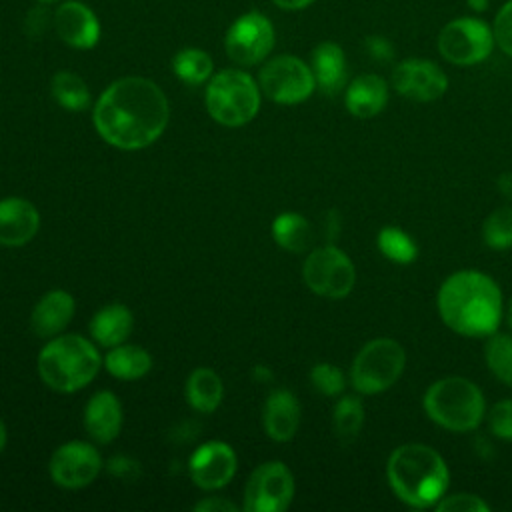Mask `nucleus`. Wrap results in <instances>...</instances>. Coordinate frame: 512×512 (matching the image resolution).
I'll use <instances>...</instances> for the list:
<instances>
[{"label": "nucleus", "instance_id": "nucleus-1", "mask_svg": "<svg viewBox=\"0 0 512 512\" xmlns=\"http://www.w3.org/2000/svg\"><path fill=\"white\" fill-rule=\"evenodd\" d=\"M92 120L100 138L110 146L142 150L166 130L170 106L158 84L142 76H126L100 94Z\"/></svg>", "mask_w": 512, "mask_h": 512}, {"label": "nucleus", "instance_id": "nucleus-2", "mask_svg": "<svg viewBox=\"0 0 512 512\" xmlns=\"http://www.w3.org/2000/svg\"><path fill=\"white\" fill-rule=\"evenodd\" d=\"M438 314L446 328L466 338H486L502 320L498 282L480 270H456L438 288Z\"/></svg>", "mask_w": 512, "mask_h": 512}, {"label": "nucleus", "instance_id": "nucleus-3", "mask_svg": "<svg viewBox=\"0 0 512 512\" xmlns=\"http://www.w3.org/2000/svg\"><path fill=\"white\" fill-rule=\"evenodd\" d=\"M386 478L398 500L410 508H434L446 494L450 470L440 452L422 442H406L392 450Z\"/></svg>", "mask_w": 512, "mask_h": 512}, {"label": "nucleus", "instance_id": "nucleus-4", "mask_svg": "<svg viewBox=\"0 0 512 512\" xmlns=\"http://www.w3.org/2000/svg\"><path fill=\"white\" fill-rule=\"evenodd\" d=\"M102 366L96 346L80 334L54 336L38 354V374L56 392H76L90 384Z\"/></svg>", "mask_w": 512, "mask_h": 512}, {"label": "nucleus", "instance_id": "nucleus-5", "mask_svg": "<svg viewBox=\"0 0 512 512\" xmlns=\"http://www.w3.org/2000/svg\"><path fill=\"white\" fill-rule=\"evenodd\" d=\"M426 416L450 432H472L486 416L482 390L464 376H444L432 382L422 398Z\"/></svg>", "mask_w": 512, "mask_h": 512}, {"label": "nucleus", "instance_id": "nucleus-6", "mask_svg": "<svg viewBox=\"0 0 512 512\" xmlns=\"http://www.w3.org/2000/svg\"><path fill=\"white\" fill-rule=\"evenodd\" d=\"M260 108V86L242 70L214 74L206 88V110L222 126L238 128L248 124Z\"/></svg>", "mask_w": 512, "mask_h": 512}, {"label": "nucleus", "instance_id": "nucleus-7", "mask_svg": "<svg viewBox=\"0 0 512 512\" xmlns=\"http://www.w3.org/2000/svg\"><path fill=\"white\" fill-rule=\"evenodd\" d=\"M406 368L404 346L394 338L366 342L352 360L350 382L358 394H380L392 388Z\"/></svg>", "mask_w": 512, "mask_h": 512}, {"label": "nucleus", "instance_id": "nucleus-8", "mask_svg": "<svg viewBox=\"0 0 512 512\" xmlns=\"http://www.w3.org/2000/svg\"><path fill=\"white\" fill-rule=\"evenodd\" d=\"M304 284L322 298H344L356 282V268L350 256L334 244L314 248L302 264Z\"/></svg>", "mask_w": 512, "mask_h": 512}, {"label": "nucleus", "instance_id": "nucleus-9", "mask_svg": "<svg viewBox=\"0 0 512 512\" xmlns=\"http://www.w3.org/2000/svg\"><path fill=\"white\" fill-rule=\"evenodd\" d=\"M492 28L478 18L462 16L450 20L438 34V52L456 66H474L484 62L494 50Z\"/></svg>", "mask_w": 512, "mask_h": 512}, {"label": "nucleus", "instance_id": "nucleus-10", "mask_svg": "<svg viewBox=\"0 0 512 512\" xmlns=\"http://www.w3.org/2000/svg\"><path fill=\"white\" fill-rule=\"evenodd\" d=\"M260 92L276 104H300L308 100L316 88L312 68L290 54L268 60L258 74Z\"/></svg>", "mask_w": 512, "mask_h": 512}, {"label": "nucleus", "instance_id": "nucleus-11", "mask_svg": "<svg viewBox=\"0 0 512 512\" xmlns=\"http://www.w3.org/2000/svg\"><path fill=\"white\" fill-rule=\"evenodd\" d=\"M294 476L284 462L270 460L254 468L244 488L246 512H284L294 498Z\"/></svg>", "mask_w": 512, "mask_h": 512}, {"label": "nucleus", "instance_id": "nucleus-12", "mask_svg": "<svg viewBox=\"0 0 512 512\" xmlns=\"http://www.w3.org/2000/svg\"><path fill=\"white\" fill-rule=\"evenodd\" d=\"M226 54L240 66L262 62L274 46L272 22L260 12H248L234 20L226 32Z\"/></svg>", "mask_w": 512, "mask_h": 512}, {"label": "nucleus", "instance_id": "nucleus-13", "mask_svg": "<svg viewBox=\"0 0 512 512\" xmlns=\"http://www.w3.org/2000/svg\"><path fill=\"white\" fill-rule=\"evenodd\" d=\"M50 478L62 488H84L102 470L100 452L82 440H70L58 446L48 464Z\"/></svg>", "mask_w": 512, "mask_h": 512}, {"label": "nucleus", "instance_id": "nucleus-14", "mask_svg": "<svg viewBox=\"0 0 512 512\" xmlns=\"http://www.w3.org/2000/svg\"><path fill=\"white\" fill-rule=\"evenodd\" d=\"M392 88L412 102H434L448 90V76L432 60L406 58L392 70Z\"/></svg>", "mask_w": 512, "mask_h": 512}, {"label": "nucleus", "instance_id": "nucleus-15", "mask_svg": "<svg viewBox=\"0 0 512 512\" xmlns=\"http://www.w3.org/2000/svg\"><path fill=\"white\" fill-rule=\"evenodd\" d=\"M236 452L222 440L204 442L190 456L188 470L194 484L202 490H218L236 474Z\"/></svg>", "mask_w": 512, "mask_h": 512}, {"label": "nucleus", "instance_id": "nucleus-16", "mask_svg": "<svg viewBox=\"0 0 512 512\" xmlns=\"http://www.w3.org/2000/svg\"><path fill=\"white\" fill-rule=\"evenodd\" d=\"M54 28L64 44L78 50H88L96 46L100 38L98 18L86 4L76 0H68L56 8Z\"/></svg>", "mask_w": 512, "mask_h": 512}, {"label": "nucleus", "instance_id": "nucleus-17", "mask_svg": "<svg viewBox=\"0 0 512 512\" xmlns=\"http://www.w3.org/2000/svg\"><path fill=\"white\" fill-rule=\"evenodd\" d=\"M40 228V214L36 206L24 198L10 196L0 200V244L24 246Z\"/></svg>", "mask_w": 512, "mask_h": 512}, {"label": "nucleus", "instance_id": "nucleus-18", "mask_svg": "<svg viewBox=\"0 0 512 512\" xmlns=\"http://www.w3.org/2000/svg\"><path fill=\"white\" fill-rule=\"evenodd\" d=\"M74 296L66 290H50L46 292L30 314V328L38 338H54L58 336L74 316Z\"/></svg>", "mask_w": 512, "mask_h": 512}, {"label": "nucleus", "instance_id": "nucleus-19", "mask_svg": "<svg viewBox=\"0 0 512 512\" xmlns=\"http://www.w3.org/2000/svg\"><path fill=\"white\" fill-rule=\"evenodd\" d=\"M300 414V402L290 390L278 388L270 392L262 412L266 434L276 442L292 440L300 426Z\"/></svg>", "mask_w": 512, "mask_h": 512}, {"label": "nucleus", "instance_id": "nucleus-20", "mask_svg": "<svg viewBox=\"0 0 512 512\" xmlns=\"http://www.w3.org/2000/svg\"><path fill=\"white\" fill-rule=\"evenodd\" d=\"M84 428L100 444L112 442L122 428V404L108 390L96 392L84 408Z\"/></svg>", "mask_w": 512, "mask_h": 512}, {"label": "nucleus", "instance_id": "nucleus-21", "mask_svg": "<svg viewBox=\"0 0 512 512\" xmlns=\"http://www.w3.org/2000/svg\"><path fill=\"white\" fill-rule=\"evenodd\" d=\"M346 110L356 118H374L388 104V84L378 74L356 76L344 92Z\"/></svg>", "mask_w": 512, "mask_h": 512}, {"label": "nucleus", "instance_id": "nucleus-22", "mask_svg": "<svg viewBox=\"0 0 512 512\" xmlns=\"http://www.w3.org/2000/svg\"><path fill=\"white\" fill-rule=\"evenodd\" d=\"M310 68L316 88H320L326 96H334L346 86V56L336 42H320L312 50Z\"/></svg>", "mask_w": 512, "mask_h": 512}, {"label": "nucleus", "instance_id": "nucleus-23", "mask_svg": "<svg viewBox=\"0 0 512 512\" xmlns=\"http://www.w3.org/2000/svg\"><path fill=\"white\" fill-rule=\"evenodd\" d=\"M90 336L94 342L106 348H114L118 344H124L126 338L132 334L134 328V316L128 306L124 304H108L100 308L92 320H90Z\"/></svg>", "mask_w": 512, "mask_h": 512}, {"label": "nucleus", "instance_id": "nucleus-24", "mask_svg": "<svg viewBox=\"0 0 512 512\" xmlns=\"http://www.w3.org/2000/svg\"><path fill=\"white\" fill-rule=\"evenodd\" d=\"M106 370L118 380H138L152 368V356L136 344H118L104 358Z\"/></svg>", "mask_w": 512, "mask_h": 512}, {"label": "nucleus", "instance_id": "nucleus-25", "mask_svg": "<svg viewBox=\"0 0 512 512\" xmlns=\"http://www.w3.org/2000/svg\"><path fill=\"white\" fill-rule=\"evenodd\" d=\"M224 386L212 368H196L186 380V400L198 412H214L222 402Z\"/></svg>", "mask_w": 512, "mask_h": 512}, {"label": "nucleus", "instance_id": "nucleus-26", "mask_svg": "<svg viewBox=\"0 0 512 512\" xmlns=\"http://www.w3.org/2000/svg\"><path fill=\"white\" fill-rule=\"evenodd\" d=\"M272 238L280 248L300 254L312 244V226L298 212H282L272 222Z\"/></svg>", "mask_w": 512, "mask_h": 512}, {"label": "nucleus", "instance_id": "nucleus-27", "mask_svg": "<svg viewBox=\"0 0 512 512\" xmlns=\"http://www.w3.org/2000/svg\"><path fill=\"white\" fill-rule=\"evenodd\" d=\"M364 404L358 396L354 394H346L342 396L332 410V428L336 438L342 444H348L352 440H356V436L360 434L362 426H364Z\"/></svg>", "mask_w": 512, "mask_h": 512}, {"label": "nucleus", "instance_id": "nucleus-28", "mask_svg": "<svg viewBox=\"0 0 512 512\" xmlns=\"http://www.w3.org/2000/svg\"><path fill=\"white\" fill-rule=\"evenodd\" d=\"M50 92H52L54 100L70 112H82L90 104V90H88L86 82L78 74L68 72V70L56 72L52 76Z\"/></svg>", "mask_w": 512, "mask_h": 512}, {"label": "nucleus", "instance_id": "nucleus-29", "mask_svg": "<svg viewBox=\"0 0 512 512\" xmlns=\"http://www.w3.org/2000/svg\"><path fill=\"white\" fill-rule=\"evenodd\" d=\"M376 246L380 254L394 264H412L418 258L416 240L398 226H384L378 230Z\"/></svg>", "mask_w": 512, "mask_h": 512}, {"label": "nucleus", "instance_id": "nucleus-30", "mask_svg": "<svg viewBox=\"0 0 512 512\" xmlns=\"http://www.w3.org/2000/svg\"><path fill=\"white\" fill-rule=\"evenodd\" d=\"M484 360L490 374L512 388V336L498 330L486 336Z\"/></svg>", "mask_w": 512, "mask_h": 512}, {"label": "nucleus", "instance_id": "nucleus-31", "mask_svg": "<svg viewBox=\"0 0 512 512\" xmlns=\"http://www.w3.org/2000/svg\"><path fill=\"white\" fill-rule=\"evenodd\" d=\"M172 68H174V74L182 82H186L190 86H198V84L206 82L208 78H212L214 62H212L210 54L200 48H184L174 56Z\"/></svg>", "mask_w": 512, "mask_h": 512}, {"label": "nucleus", "instance_id": "nucleus-32", "mask_svg": "<svg viewBox=\"0 0 512 512\" xmlns=\"http://www.w3.org/2000/svg\"><path fill=\"white\" fill-rule=\"evenodd\" d=\"M482 240L492 250L512 248V204H504L484 218Z\"/></svg>", "mask_w": 512, "mask_h": 512}, {"label": "nucleus", "instance_id": "nucleus-33", "mask_svg": "<svg viewBox=\"0 0 512 512\" xmlns=\"http://www.w3.org/2000/svg\"><path fill=\"white\" fill-rule=\"evenodd\" d=\"M310 382L322 396H340L346 388V378L336 364L318 362L310 370Z\"/></svg>", "mask_w": 512, "mask_h": 512}, {"label": "nucleus", "instance_id": "nucleus-34", "mask_svg": "<svg viewBox=\"0 0 512 512\" xmlns=\"http://www.w3.org/2000/svg\"><path fill=\"white\" fill-rule=\"evenodd\" d=\"M438 512H488L490 506L488 502L478 496V494H470V492H456V494H444L436 506Z\"/></svg>", "mask_w": 512, "mask_h": 512}, {"label": "nucleus", "instance_id": "nucleus-35", "mask_svg": "<svg viewBox=\"0 0 512 512\" xmlns=\"http://www.w3.org/2000/svg\"><path fill=\"white\" fill-rule=\"evenodd\" d=\"M488 428L496 438L512 440V398H504L490 408Z\"/></svg>", "mask_w": 512, "mask_h": 512}, {"label": "nucleus", "instance_id": "nucleus-36", "mask_svg": "<svg viewBox=\"0 0 512 512\" xmlns=\"http://www.w3.org/2000/svg\"><path fill=\"white\" fill-rule=\"evenodd\" d=\"M492 32H494V40H496V46L512 58V0H508L496 14L494 18V26H492Z\"/></svg>", "mask_w": 512, "mask_h": 512}, {"label": "nucleus", "instance_id": "nucleus-37", "mask_svg": "<svg viewBox=\"0 0 512 512\" xmlns=\"http://www.w3.org/2000/svg\"><path fill=\"white\" fill-rule=\"evenodd\" d=\"M108 470H110L116 478L126 480V482L136 480L138 474H140L138 462L132 460V458H128V456H116V458H112V460L108 462Z\"/></svg>", "mask_w": 512, "mask_h": 512}, {"label": "nucleus", "instance_id": "nucleus-38", "mask_svg": "<svg viewBox=\"0 0 512 512\" xmlns=\"http://www.w3.org/2000/svg\"><path fill=\"white\" fill-rule=\"evenodd\" d=\"M364 44L368 54L378 62H390L394 58V46L384 36H368Z\"/></svg>", "mask_w": 512, "mask_h": 512}, {"label": "nucleus", "instance_id": "nucleus-39", "mask_svg": "<svg viewBox=\"0 0 512 512\" xmlns=\"http://www.w3.org/2000/svg\"><path fill=\"white\" fill-rule=\"evenodd\" d=\"M194 510H198V512H236L238 508L230 500L210 496V498H204V500L196 502Z\"/></svg>", "mask_w": 512, "mask_h": 512}, {"label": "nucleus", "instance_id": "nucleus-40", "mask_svg": "<svg viewBox=\"0 0 512 512\" xmlns=\"http://www.w3.org/2000/svg\"><path fill=\"white\" fill-rule=\"evenodd\" d=\"M496 188L500 190L502 198H504L508 204H512V172L500 174L498 180H496Z\"/></svg>", "mask_w": 512, "mask_h": 512}, {"label": "nucleus", "instance_id": "nucleus-41", "mask_svg": "<svg viewBox=\"0 0 512 512\" xmlns=\"http://www.w3.org/2000/svg\"><path fill=\"white\" fill-rule=\"evenodd\" d=\"M326 238L332 242L336 236H338V232H340V216H338V212L336 210H330L328 214H326Z\"/></svg>", "mask_w": 512, "mask_h": 512}, {"label": "nucleus", "instance_id": "nucleus-42", "mask_svg": "<svg viewBox=\"0 0 512 512\" xmlns=\"http://www.w3.org/2000/svg\"><path fill=\"white\" fill-rule=\"evenodd\" d=\"M272 2L284 10H302L308 4H312L314 0H272Z\"/></svg>", "mask_w": 512, "mask_h": 512}, {"label": "nucleus", "instance_id": "nucleus-43", "mask_svg": "<svg viewBox=\"0 0 512 512\" xmlns=\"http://www.w3.org/2000/svg\"><path fill=\"white\" fill-rule=\"evenodd\" d=\"M254 378H256L258 382H270V380H272V372H270L268 366L258 364V366L254 368Z\"/></svg>", "mask_w": 512, "mask_h": 512}, {"label": "nucleus", "instance_id": "nucleus-44", "mask_svg": "<svg viewBox=\"0 0 512 512\" xmlns=\"http://www.w3.org/2000/svg\"><path fill=\"white\" fill-rule=\"evenodd\" d=\"M466 2H468V6H470L472 10H476V12H482V10L488 8V0H466Z\"/></svg>", "mask_w": 512, "mask_h": 512}, {"label": "nucleus", "instance_id": "nucleus-45", "mask_svg": "<svg viewBox=\"0 0 512 512\" xmlns=\"http://www.w3.org/2000/svg\"><path fill=\"white\" fill-rule=\"evenodd\" d=\"M6 440H8V432H6L4 422L0 420V452H2V450H4V446H6Z\"/></svg>", "mask_w": 512, "mask_h": 512}, {"label": "nucleus", "instance_id": "nucleus-46", "mask_svg": "<svg viewBox=\"0 0 512 512\" xmlns=\"http://www.w3.org/2000/svg\"><path fill=\"white\" fill-rule=\"evenodd\" d=\"M506 318H508V326L512 328V300H510V306H508V314H506Z\"/></svg>", "mask_w": 512, "mask_h": 512}, {"label": "nucleus", "instance_id": "nucleus-47", "mask_svg": "<svg viewBox=\"0 0 512 512\" xmlns=\"http://www.w3.org/2000/svg\"><path fill=\"white\" fill-rule=\"evenodd\" d=\"M42 2H54V0H42Z\"/></svg>", "mask_w": 512, "mask_h": 512}]
</instances>
